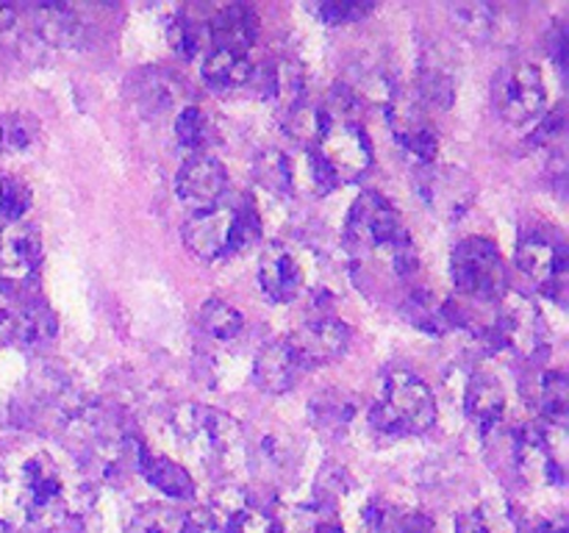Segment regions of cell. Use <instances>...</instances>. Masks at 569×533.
I'll return each instance as SVG.
<instances>
[{
	"mask_svg": "<svg viewBox=\"0 0 569 533\" xmlns=\"http://www.w3.org/2000/svg\"><path fill=\"white\" fill-rule=\"evenodd\" d=\"M539 533H567V525L565 522H545Z\"/></svg>",
	"mask_w": 569,
	"mask_h": 533,
	"instance_id": "obj_47",
	"label": "cell"
},
{
	"mask_svg": "<svg viewBox=\"0 0 569 533\" xmlns=\"http://www.w3.org/2000/svg\"><path fill=\"white\" fill-rule=\"evenodd\" d=\"M200 328H203L209 336L226 342V339H237L239 333L244 331V316L242 311L233 309L231 303L214 298L206 300L203 309H200Z\"/></svg>",
	"mask_w": 569,
	"mask_h": 533,
	"instance_id": "obj_30",
	"label": "cell"
},
{
	"mask_svg": "<svg viewBox=\"0 0 569 533\" xmlns=\"http://www.w3.org/2000/svg\"><path fill=\"white\" fill-rule=\"evenodd\" d=\"M311 153L328 167L333 181H356L372 164V142L356 114L353 89L337 87L320 111H315Z\"/></svg>",
	"mask_w": 569,
	"mask_h": 533,
	"instance_id": "obj_1",
	"label": "cell"
},
{
	"mask_svg": "<svg viewBox=\"0 0 569 533\" xmlns=\"http://www.w3.org/2000/svg\"><path fill=\"white\" fill-rule=\"evenodd\" d=\"M200 70H203V81L214 89H237L253 76V64H250L248 53H237V50L226 48L206 50Z\"/></svg>",
	"mask_w": 569,
	"mask_h": 533,
	"instance_id": "obj_26",
	"label": "cell"
},
{
	"mask_svg": "<svg viewBox=\"0 0 569 533\" xmlns=\"http://www.w3.org/2000/svg\"><path fill=\"white\" fill-rule=\"evenodd\" d=\"M415 189L420 194L422 203L433 211V214L445 217V220H456L465 214L476 200V183L470 175L456 167H439L428 164L420 167L415 178Z\"/></svg>",
	"mask_w": 569,
	"mask_h": 533,
	"instance_id": "obj_11",
	"label": "cell"
},
{
	"mask_svg": "<svg viewBox=\"0 0 569 533\" xmlns=\"http://www.w3.org/2000/svg\"><path fill=\"white\" fill-rule=\"evenodd\" d=\"M253 172L256 181L264 189H270L272 194L292 192V164H289L287 153H281V150H261L253 161Z\"/></svg>",
	"mask_w": 569,
	"mask_h": 533,
	"instance_id": "obj_33",
	"label": "cell"
},
{
	"mask_svg": "<svg viewBox=\"0 0 569 533\" xmlns=\"http://www.w3.org/2000/svg\"><path fill=\"white\" fill-rule=\"evenodd\" d=\"M126 533H183V516H178L170 509H161V505H153V509L139 511Z\"/></svg>",
	"mask_w": 569,
	"mask_h": 533,
	"instance_id": "obj_40",
	"label": "cell"
},
{
	"mask_svg": "<svg viewBox=\"0 0 569 533\" xmlns=\"http://www.w3.org/2000/svg\"><path fill=\"white\" fill-rule=\"evenodd\" d=\"M453 283L465 298L498 303L509 292V272L492 239L470 237L453 250Z\"/></svg>",
	"mask_w": 569,
	"mask_h": 533,
	"instance_id": "obj_6",
	"label": "cell"
},
{
	"mask_svg": "<svg viewBox=\"0 0 569 533\" xmlns=\"http://www.w3.org/2000/svg\"><path fill=\"white\" fill-rule=\"evenodd\" d=\"M306 272L295 250L283 242H270L259 255V283L276 303H289L303 292Z\"/></svg>",
	"mask_w": 569,
	"mask_h": 533,
	"instance_id": "obj_15",
	"label": "cell"
},
{
	"mask_svg": "<svg viewBox=\"0 0 569 533\" xmlns=\"http://www.w3.org/2000/svg\"><path fill=\"white\" fill-rule=\"evenodd\" d=\"M517 266L522 275L531 278L542 292L550 298H559L567 289V270L569 255L567 244L561 237L550 231H528L522 233L520 244H517Z\"/></svg>",
	"mask_w": 569,
	"mask_h": 533,
	"instance_id": "obj_9",
	"label": "cell"
},
{
	"mask_svg": "<svg viewBox=\"0 0 569 533\" xmlns=\"http://www.w3.org/2000/svg\"><path fill=\"white\" fill-rule=\"evenodd\" d=\"M183 244L189 253L203 261H217L231 253V205H211L194 211L181 228Z\"/></svg>",
	"mask_w": 569,
	"mask_h": 533,
	"instance_id": "obj_14",
	"label": "cell"
},
{
	"mask_svg": "<svg viewBox=\"0 0 569 533\" xmlns=\"http://www.w3.org/2000/svg\"><path fill=\"white\" fill-rule=\"evenodd\" d=\"M311 533H345V527L333 520H322L311 527Z\"/></svg>",
	"mask_w": 569,
	"mask_h": 533,
	"instance_id": "obj_46",
	"label": "cell"
},
{
	"mask_svg": "<svg viewBox=\"0 0 569 533\" xmlns=\"http://www.w3.org/2000/svg\"><path fill=\"white\" fill-rule=\"evenodd\" d=\"M176 137L183 148L198 153L214 142V125L200 105H183L176 117Z\"/></svg>",
	"mask_w": 569,
	"mask_h": 533,
	"instance_id": "obj_32",
	"label": "cell"
},
{
	"mask_svg": "<svg viewBox=\"0 0 569 533\" xmlns=\"http://www.w3.org/2000/svg\"><path fill=\"white\" fill-rule=\"evenodd\" d=\"M206 31H209V48L248 53L250 44L256 42V14L242 3L226 6L211 17Z\"/></svg>",
	"mask_w": 569,
	"mask_h": 533,
	"instance_id": "obj_23",
	"label": "cell"
},
{
	"mask_svg": "<svg viewBox=\"0 0 569 533\" xmlns=\"http://www.w3.org/2000/svg\"><path fill=\"white\" fill-rule=\"evenodd\" d=\"M515 455L517 464L528 475H539L548 483L565 481V466L556 455L553 444H550V433L542 431L539 425H522L515 433Z\"/></svg>",
	"mask_w": 569,
	"mask_h": 533,
	"instance_id": "obj_18",
	"label": "cell"
},
{
	"mask_svg": "<svg viewBox=\"0 0 569 533\" xmlns=\"http://www.w3.org/2000/svg\"><path fill=\"white\" fill-rule=\"evenodd\" d=\"M492 100L498 114L511 125L537 120L548 105V87L533 61H511L495 76Z\"/></svg>",
	"mask_w": 569,
	"mask_h": 533,
	"instance_id": "obj_7",
	"label": "cell"
},
{
	"mask_svg": "<svg viewBox=\"0 0 569 533\" xmlns=\"http://www.w3.org/2000/svg\"><path fill=\"white\" fill-rule=\"evenodd\" d=\"M14 20H17V9H14V6L0 3V31H6V28L14 26Z\"/></svg>",
	"mask_w": 569,
	"mask_h": 533,
	"instance_id": "obj_45",
	"label": "cell"
},
{
	"mask_svg": "<svg viewBox=\"0 0 569 533\" xmlns=\"http://www.w3.org/2000/svg\"><path fill=\"white\" fill-rule=\"evenodd\" d=\"M569 37H567V28L559 26L556 28V33L550 37V53H553V59L559 61V67L567 64V48H569Z\"/></svg>",
	"mask_w": 569,
	"mask_h": 533,
	"instance_id": "obj_44",
	"label": "cell"
},
{
	"mask_svg": "<svg viewBox=\"0 0 569 533\" xmlns=\"http://www.w3.org/2000/svg\"><path fill=\"white\" fill-rule=\"evenodd\" d=\"M450 11H453L456 28H461L476 42L500 39V33L506 28V9H498L492 3H459Z\"/></svg>",
	"mask_w": 569,
	"mask_h": 533,
	"instance_id": "obj_28",
	"label": "cell"
},
{
	"mask_svg": "<svg viewBox=\"0 0 569 533\" xmlns=\"http://www.w3.org/2000/svg\"><path fill=\"white\" fill-rule=\"evenodd\" d=\"M453 303L448 300H437L428 289H420V292H411L409 300L403 303V316L417 325L420 331L431 333V336H442L450 328L456 325Z\"/></svg>",
	"mask_w": 569,
	"mask_h": 533,
	"instance_id": "obj_27",
	"label": "cell"
},
{
	"mask_svg": "<svg viewBox=\"0 0 569 533\" xmlns=\"http://www.w3.org/2000/svg\"><path fill=\"white\" fill-rule=\"evenodd\" d=\"M387 114L395 128V139H398L400 148L406 150V155H411L420 167L433 164L439 153V137L437 131L428 125L426 117H422L403 94H398V98L387 105Z\"/></svg>",
	"mask_w": 569,
	"mask_h": 533,
	"instance_id": "obj_16",
	"label": "cell"
},
{
	"mask_svg": "<svg viewBox=\"0 0 569 533\" xmlns=\"http://www.w3.org/2000/svg\"><path fill=\"white\" fill-rule=\"evenodd\" d=\"M42 261V237L31 222H6L0 228V289L20 292L31 286Z\"/></svg>",
	"mask_w": 569,
	"mask_h": 533,
	"instance_id": "obj_10",
	"label": "cell"
},
{
	"mask_svg": "<svg viewBox=\"0 0 569 533\" xmlns=\"http://www.w3.org/2000/svg\"><path fill=\"white\" fill-rule=\"evenodd\" d=\"M39 137V122L33 120L31 114H22V111H14V114H6L0 120V148L6 153H22V150L33 148Z\"/></svg>",
	"mask_w": 569,
	"mask_h": 533,
	"instance_id": "obj_37",
	"label": "cell"
},
{
	"mask_svg": "<svg viewBox=\"0 0 569 533\" xmlns=\"http://www.w3.org/2000/svg\"><path fill=\"white\" fill-rule=\"evenodd\" d=\"M261 239V217L256 209L253 198L244 194L242 200L231 205V253L253 248Z\"/></svg>",
	"mask_w": 569,
	"mask_h": 533,
	"instance_id": "obj_34",
	"label": "cell"
},
{
	"mask_svg": "<svg viewBox=\"0 0 569 533\" xmlns=\"http://www.w3.org/2000/svg\"><path fill=\"white\" fill-rule=\"evenodd\" d=\"M172 431L178 433L189 455L209 470L233 466V461L244 453L242 425L231 414L211 405L181 403L172 411Z\"/></svg>",
	"mask_w": 569,
	"mask_h": 533,
	"instance_id": "obj_3",
	"label": "cell"
},
{
	"mask_svg": "<svg viewBox=\"0 0 569 533\" xmlns=\"http://www.w3.org/2000/svg\"><path fill=\"white\" fill-rule=\"evenodd\" d=\"M17 336L14 342L20 344H42L50 342L59 331V322H56L53 311L48 305H28V309L17 311Z\"/></svg>",
	"mask_w": 569,
	"mask_h": 533,
	"instance_id": "obj_35",
	"label": "cell"
},
{
	"mask_svg": "<svg viewBox=\"0 0 569 533\" xmlns=\"http://www.w3.org/2000/svg\"><path fill=\"white\" fill-rule=\"evenodd\" d=\"M33 26L39 37L53 48H81L87 42V22L72 6L42 3L33 9Z\"/></svg>",
	"mask_w": 569,
	"mask_h": 533,
	"instance_id": "obj_22",
	"label": "cell"
},
{
	"mask_svg": "<svg viewBox=\"0 0 569 533\" xmlns=\"http://www.w3.org/2000/svg\"><path fill=\"white\" fill-rule=\"evenodd\" d=\"M370 422L387 436H417L437 422V400L415 372L392 370L383 375L381 392L370 409Z\"/></svg>",
	"mask_w": 569,
	"mask_h": 533,
	"instance_id": "obj_5",
	"label": "cell"
},
{
	"mask_svg": "<svg viewBox=\"0 0 569 533\" xmlns=\"http://www.w3.org/2000/svg\"><path fill=\"white\" fill-rule=\"evenodd\" d=\"M137 461H139V472L144 475V481L153 483L159 492L170 494L176 500H189L194 494V481L181 464L170 461L167 455L153 453L144 444L137 447Z\"/></svg>",
	"mask_w": 569,
	"mask_h": 533,
	"instance_id": "obj_24",
	"label": "cell"
},
{
	"mask_svg": "<svg viewBox=\"0 0 569 533\" xmlns=\"http://www.w3.org/2000/svg\"><path fill=\"white\" fill-rule=\"evenodd\" d=\"M287 344L292 348L300 366H303V370H311V366L337 361L339 355L348 350L350 328L345 325L342 320H337V316L322 314L306 322L303 328H298V331L287 339Z\"/></svg>",
	"mask_w": 569,
	"mask_h": 533,
	"instance_id": "obj_12",
	"label": "cell"
},
{
	"mask_svg": "<svg viewBox=\"0 0 569 533\" xmlns=\"http://www.w3.org/2000/svg\"><path fill=\"white\" fill-rule=\"evenodd\" d=\"M356 403L342 392H322L317 394L311 403V422L328 433L348 431L350 420H353Z\"/></svg>",
	"mask_w": 569,
	"mask_h": 533,
	"instance_id": "obj_29",
	"label": "cell"
},
{
	"mask_svg": "<svg viewBox=\"0 0 569 533\" xmlns=\"http://www.w3.org/2000/svg\"><path fill=\"white\" fill-rule=\"evenodd\" d=\"M456 94V76L439 50L426 48L420 59V98L437 109H450Z\"/></svg>",
	"mask_w": 569,
	"mask_h": 533,
	"instance_id": "obj_25",
	"label": "cell"
},
{
	"mask_svg": "<svg viewBox=\"0 0 569 533\" xmlns=\"http://www.w3.org/2000/svg\"><path fill=\"white\" fill-rule=\"evenodd\" d=\"M465 411L472 425H476V431H495L506 414V392L498 378L487 375V372H476L467 383Z\"/></svg>",
	"mask_w": 569,
	"mask_h": 533,
	"instance_id": "obj_20",
	"label": "cell"
},
{
	"mask_svg": "<svg viewBox=\"0 0 569 533\" xmlns=\"http://www.w3.org/2000/svg\"><path fill=\"white\" fill-rule=\"evenodd\" d=\"M303 372L300 361L295 359L292 348L287 344V339H276V342H267L264 348L256 353L253 361V378L264 392L270 394H283L298 383V375Z\"/></svg>",
	"mask_w": 569,
	"mask_h": 533,
	"instance_id": "obj_19",
	"label": "cell"
},
{
	"mask_svg": "<svg viewBox=\"0 0 569 533\" xmlns=\"http://www.w3.org/2000/svg\"><path fill=\"white\" fill-rule=\"evenodd\" d=\"M539 411L553 425H565L569 411V386L561 370H548L539 378Z\"/></svg>",
	"mask_w": 569,
	"mask_h": 533,
	"instance_id": "obj_31",
	"label": "cell"
},
{
	"mask_svg": "<svg viewBox=\"0 0 569 533\" xmlns=\"http://www.w3.org/2000/svg\"><path fill=\"white\" fill-rule=\"evenodd\" d=\"M456 533H517L515 522L506 511L492 505H476L456 520Z\"/></svg>",
	"mask_w": 569,
	"mask_h": 533,
	"instance_id": "obj_36",
	"label": "cell"
},
{
	"mask_svg": "<svg viewBox=\"0 0 569 533\" xmlns=\"http://www.w3.org/2000/svg\"><path fill=\"white\" fill-rule=\"evenodd\" d=\"M345 237L356 248L372 250L376 255L387 259L398 275H409L417 270L415 237L406 228L400 211L383 198L381 192H361L348 211Z\"/></svg>",
	"mask_w": 569,
	"mask_h": 533,
	"instance_id": "obj_2",
	"label": "cell"
},
{
	"mask_svg": "<svg viewBox=\"0 0 569 533\" xmlns=\"http://www.w3.org/2000/svg\"><path fill=\"white\" fill-rule=\"evenodd\" d=\"M211 509H214L217 514H222L228 533H283L281 522H278L270 511L256 509V505L244 497L242 489L220 492L214 503H211Z\"/></svg>",
	"mask_w": 569,
	"mask_h": 533,
	"instance_id": "obj_21",
	"label": "cell"
},
{
	"mask_svg": "<svg viewBox=\"0 0 569 533\" xmlns=\"http://www.w3.org/2000/svg\"><path fill=\"white\" fill-rule=\"evenodd\" d=\"M400 533H437L431 516L426 514H409L400 520Z\"/></svg>",
	"mask_w": 569,
	"mask_h": 533,
	"instance_id": "obj_43",
	"label": "cell"
},
{
	"mask_svg": "<svg viewBox=\"0 0 569 533\" xmlns=\"http://www.w3.org/2000/svg\"><path fill=\"white\" fill-rule=\"evenodd\" d=\"M206 42H209V31H206L198 20L178 17L170 26V44L178 56H183V59H194V56L203 50Z\"/></svg>",
	"mask_w": 569,
	"mask_h": 533,
	"instance_id": "obj_39",
	"label": "cell"
},
{
	"mask_svg": "<svg viewBox=\"0 0 569 533\" xmlns=\"http://www.w3.org/2000/svg\"><path fill=\"white\" fill-rule=\"evenodd\" d=\"M183 533H228V525L214 509H200L183 516Z\"/></svg>",
	"mask_w": 569,
	"mask_h": 533,
	"instance_id": "obj_42",
	"label": "cell"
},
{
	"mask_svg": "<svg viewBox=\"0 0 569 533\" xmlns=\"http://www.w3.org/2000/svg\"><path fill=\"white\" fill-rule=\"evenodd\" d=\"M228 187V172L220 159L209 153H194L183 161L176 175V194L192 211H206L222 200Z\"/></svg>",
	"mask_w": 569,
	"mask_h": 533,
	"instance_id": "obj_13",
	"label": "cell"
},
{
	"mask_svg": "<svg viewBox=\"0 0 569 533\" xmlns=\"http://www.w3.org/2000/svg\"><path fill=\"white\" fill-rule=\"evenodd\" d=\"M9 472L14 477L26 531H56L70 511V494H67V483L59 464L39 450V453L26 455Z\"/></svg>",
	"mask_w": 569,
	"mask_h": 533,
	"instance_id": "obj_4",
	"label": "cell"
},
{
	"mask_svg": "<svg viewBox=\"0 0 569 533\" xmlns=\"http://www.w3.org/2000/svg\"><path fill=\"white\" fill-rule=\"evenodd\" d=\"M264 98L283 120H289L292 114H298L303 109V100H306V76H303V67L298 64L295 59H272L270 64L264 67Z\"/></svg>",
	"mask_w": 569,
	"mask_h": 533,
	"instance_id": "obj_17",
	"label": "cell"
},
{
	"mask_svg": "<svg viewBox=\"0 0 569 533\" xmlns=\"http://www.w3.org/2000/svg\"><path fill=\"white\" fill-rule=\"evenodd\" d=\"M31 189L22 178L3 175L0 178V217L6 222H20L31 209Z\"/></svg>",
	"mask_w": 569,
	"mask_h": 533,
	"instance_id": "obj_38",
	"label": "cell"
},
{
	"mask_svg": "<svg viewBox=\"0 0 569 533\" xmlns=\"http://www.w3.org/2000/svg\"><path fill=\"white\" fill-rule=\"evenodd\" d=\"M498 303L500 311L495 316L492 331H489L498 348L515 350L520 355H537L539 350H545L550 331L537 303L528 294L517 292H506Z\"/></svg>",
	"mask_w": 569,
	"mask_h": 533,
	"instance_id": "obj_8",
	"label": "cell"
},
{
	"mask_svg": "<svg viewBox=\"0 0 569 533\" xmlns=\"http://www.w3.org/2000/svg\"><path fill=\"white\" fill-rule=\"evenodd\" d=\"M370 3H345V0H337V3H322L320 17L328 22V26H345V22H356L365 14H370Z\"/></svg>",
	"mask_w": 569,
	"mask_h": 533,
	"instance_id": "obj_41",
	"label": "cell"
}]
</instances>
